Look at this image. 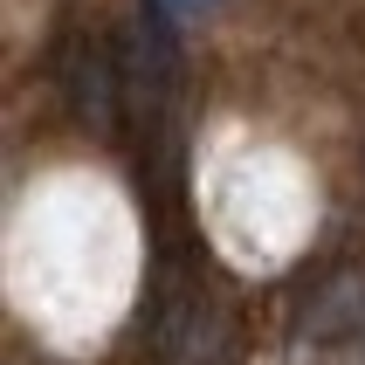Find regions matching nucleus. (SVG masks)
<instances>
[{"label":"nucleus","instance_id":"f03ea898","mask_svg":"<svg viewBox=\"0 0 365 365\" xmlns=\"http://www.w3.org/2000/svg\"><path fill=\"white\" fill-rule=\"evenodd\" d=\"M145 7H152V28H165V35H173V28H186V21L214 14L221 0H145Z\"/></svg>","mask_w":365,"mask_h":365},{"label":"nucleus","instance_id":"f257e3e1","mask_svg":"<svg viewBox=\"0 0 365 365\" xmlns=\"http://www.w3.org/2000/svg\"><path fill=\"white\" fill-rule=\"evenodd\" d=\"M118 90H124V76H118V62H110V48L76 41V48L62 56V103H69L90 131H118V118H124Z\"/></svg>","mask_w":365,"mask_h":365}]
</instances>
